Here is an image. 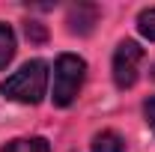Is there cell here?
I'll list each match as a JSON object with an SVG mask.
<instances>
[{"instance_id":"6da1fadb","label":"cell","mask_w":155,"mask_h":152,"mask_svg":"<svg viewBox=\"0 0 155 152\" xmlns=\"http://www.w3.org/2000/svg\"><path fill=\"white\" fill-rule=\"evenodd\" d=\"M45 90H48V63L45 60H30L24 63L12 78L3 81L0 93L12 101H21V104H39L45 98Z\"/></svg>"},{"instance_id":"5b68a950","label":"cell","mask_w":155,"mask_h":152,"mask_svg":"<svg viewBox=\"0 0 155 152\" xmlns=\"http://www.w3.org/2000/svg\"><path fill=\"white\" fill-rule=\"evenodd\" d=\"M93 152H125V143L116 131H101L93 140Z\"/></svg>"},{"instance_id":"30bf717a","label":"cell","mask_w":155,"mask_h":152,"mask_svg":"<svg viewBox=\"0 0 155 152\" xmlns=\"http://www.w3.org/2000/svg\"><path fill=\"white\" fill-rule=\"evenodd\" d=\"M152 78H155V69H152Z\"/></svg>"},{"instance_id":"3957f363","label":"cell","mask_w":155,"mask_h":152,"mask_svg":"<svg viewBox=\"0 0 155 152\" xmlns=\"http://www.w3.org/2000/svg\"><path fill=\"white\" fill-rule=\"evenodd\" d=\"M140 63H143V48L125 39L116 45V54H114V84L119 90H128L137 84V75H140Z\"/></svg>"},{"instance_id":"277c9868","label":"cell","mask_w":155,"mask_h":152,"mask_svg":"<svg viewBox=\"0 0 155 152\" xmlns=\"http://www.w3.org/2000/svg\"><path fill=\"white\" fill-rule=\"evenodd\" d=\"M0 152H51V146H48V140H42V137H21V140L6 143Z\"/></svg>"},{"instance_id":"9c48e42d","label":"cell","mask_w":155,"mask_h":152,"mask_svg":"<svg viewBox=\"0 0 155 152\" xmlns=\"http://www.w3.org/2000/svg\"><path fill=\"white\" fill-rule=\"evenodd\" d=\"M27 39H36V42H42V39H45V30H42L39 24H27Z\"/></svg>"},{"instance_id":"8992f818","label":"cell","mask_w":155,"mask_h":152,"mask_svg":"<svg viewBox=\"0 0 155 152\" xmlns=\"http://www.w3.org/2000/svg\"><path fill=\"white\" fill-rule=\"evenodd\" d=\"M12 57H15V33L9 24H0V69H6Z\"/></svg>"},{"instance_id":"ba28073f","label":"cell","mask_w":155,"mask_h":152,"mask_svg":"<svg viewBox=\"0 0 155 152\" xmlns=\"http://www.w3.org/2000/svg\"><path fill=\"white\" fill-rule=\"evenodd\" d=\"M143 114H146V122H149V128L155 131V95L146 101V107H143Z\"/></svg>"},{"instance_id":"52a82bcc","label":"cell","mask_w":155,"mask_h":152,"mask_svg":"<svg viewBox=\"0 0 155 152\" xmlns=\"http://www.w3.org/2000/svg\"><path fill=\"white\" fill-rule=\"evenodd\" d=\"M137 30L149 39V42H155V6L152 9H143V12L137 15Z\"/></svg>"},{"instance_id":"7a4b0ae2","label":"cell","mask_w":155,"mask_h":152,"mask_svg":"<svg viewBox=\"0 0 155 152\" xmlns=\"http://www.w3.org/2000/svg\"><path fill=\"white\" fill-rule=\"evenodd\" d=\"M87 78V63L75 54H60L57 66H54V104L57 107H69L78 98L81 87Z\"/></svg>"}]
</instances>
